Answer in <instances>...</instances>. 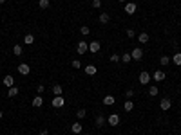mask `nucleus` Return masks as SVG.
<instances>
[{
  "instance_id": "f03ea898",
  "label": "nucleus",
  "mask_w": 181,
  "mask_h": 135,
  "mask_svg": "<svg viewBox=\"0 0 181 135\" xmlns=\"http://www.w3.org/2000/svg\"><path fill=\"white\" fill-rule=\"evenodd\" d=\"M76 49H78V54H85V52L89 51V43L83 41V40H80L78 45H76Z\"/></svg>"
},
{
  "instance_id": "bb28decb",
  "label": "nucleus",
  "mask_w": 181,
  "mask_h": 135,
  "mask_svg": "<svg viewBox=\"0 0 181 135\" xmlns=\"http://www.w3.org/2000/svg\"><path fill=\"white\" fill-rule=\"evenodd\" d=\"M22 51H24V49H22V45H15V47H13V54H16V56H22Z\"/></svg>"
},
{
  "instance_id": "423d86ee",
  "label": "nucleus",
  "mask_w": 181,
  "mask_h": 135,
  "mask_svg": "<svg viewBox=\"0 0 181 135\" xmlns=\"http://www.w3.org/2000/svg\"><path fill=\"white\" fill-rule=\"evenodd\" d=\"M18 72H20L22 76H27V74L31 72V67H29L27 63H20V65H18Z\"/></svg>"
},
{
  "instance_id": "a211bd4d",
  "label": "nucleus",
  "mask_w": 181,
  "mask_h": 135,
  "mask_svg": "<svg viewBox=\"0 0 181 135\" xmlns=\"http://www.w3.org/2000/svg\"><path fill=\"white\" fill-rule=\"evenodd\" d=\"M82 130H83V126H82L80 123H74V124L71 126V131H73V133H76V135H78V133H82Z\"/></svg>"
},
{
  "instance_id": "9d476101",
  "label": "nucleus",
  "mask_w": 181,
  "mask_h": 135,
  "mask_svg": "<svg viewBox=\"0 0 181 135\" xmlns=\"http://www.w3.org/2000/svg\"><path fill=\"white\" fill-rule=\"evenodd\" d=\"M100 47H102V45H100V41H96V40L89 43V51L93 52V54H94V52H98V51H100Z\"/></svg>"
},
{
  "instance_id": "7c9ffc66",
  "label": "nucleus",
  "mask_w": 181,
  "mask_h": 135,
  "mask_svg": "<svg viewBox=\"0 0 181 135\" xmlns=\"http://www.w3.org/2000/svg\"><path fill=\"white\" fill-rule=\"evenodd\" d=\"M90 6H93L94 9H100V7H102V0H93V2H90Z\"/></svg>"
},
{
  "instance_id": "ddd939ff",
  "label": "nucleus",
  "mask_w": 181,
  "mask_h": 135,
  "mask_svg": "<svg viewBox=\"0 0 181 135\" xmlns=\"http://www.w3.org/2000/svg\"><path fill=\"white\" fill-rule=\"evenodd\" d=\"M4 86H7V88L15 86V78H13V76H6V78H4Z\"/></svg>"
},
{
  "instance_id": "cd10ccee",
  "label": "nucleus",
  "mask_w": 181,
  "mask_h": 135,
  "mask_svg": "<svg viewBox=\"0 0 181 135\" xmlns=\"http://www.w3.org/2000/svg\"><path fill=\"white\" fill-rule=\"evenodd\" d=\"M49 0H40V2H38V6H40V9H47L49 7Z\"/></svg>"
},
{
  "instance_id": "ea45409f",
  "label": "nucleus",
  "mask_w": 181,
  "mask_h": 135,
  "mask_svg": "<svg viewBox=\"0 0 181 135\" xmlns=\"http://www.w3.org/2000/svg\"><path fill=\"white\" fill-rule=\"evenodd\" d=\"M4 2H6V0H0V4H4Z\"/></svg>"
},
{
  "instance_id": "6e6552de",
  "label": "nucleus",
  "mask_w": 181,
  "mask_h": 135,
  "mask_svg": "<svg viewBox=\"0 0 181 135\" xmlns=\"http://www.w3.org/2000/svg\"><path fill=\"white\" fill-rule=\"evenodd\" d=\"M63 105H65V99H63L62 96H54V97H53V106H54V108H62Z\"/></svg>"
},
{
  "instance_id": "dca6fc26",
  "label": "nucleus",
  "mask_w": 181,
  "mask_h": 135,
  "mask_svg": "<svg viewBox=\"0 0 181 135\" xmlns=\"http://www.w3.org/2000/svg\"><path fill=\"white\" fill-rule=\"evenodd\" d=\"M43 105V99H42V96H36V97H33V106L35 108H40Z\"/></svg>"
},
{
  "instance_id": "f8f14e48",
  "label": "nucleus",
  "mask_w": 181,
  "mask_h": 135,
  "mask_svg": "<svg viewBox=\"0 0 181 135\" xmlns=\"http://www.w3.org/2000/svg\"><path fill=\"white\" fill-rule=\"evenodd\" d=\"M114 103H116V97H114V96H105V97H103V105H105V106H112Z\"/></svg>"
},
{
  "instance_id": "6ab92c4d",
  "label": "nucleus",
  "mask_w": 181,
  "mask_h": 135,
  "mask_svg": "<svg viewBox=\"0 0 181 135\" xmlns=\"http://www.w3.org/2000/svg\"><path fill=\"white\" fill-rule=\"evenodd\" d=\"M96 126H98V128H103V126H105V115L100 114V115L96 117Z\"/></svg>"
},
{
  "instance_id": "0eeeda50",
  "label": "nucleus",
  "mask_w": 181,
  "mask_h": 135,
  "mask_svg": "<svg viewBox=\"0 0 181 135\" xmlns=\"http://www.w3.org/2000/svg\"><path fill=\"white\" fill-rule=\"evenodd\" d=\"M165 78H167V74H165L163 70H156V72L152 74V79H154V81H157V83H161Z\"/></svg>"
},
{
  "instance_id": "473e14b6",
  "label": "nucleus",
  "mask_w": 181,
  "mask_h": 135,
  "mask_svg": "<svg viewBox=\"0 0 181 135\" xmlns=\"http://www.w3.org/2000/svg\"><path fill=\"white\" fill-rule=\"evenodd\" d=\"M71 65H73V69H80V67H82V61H80V60H73Z\"/></svg>"
},
{
  "instance_id": "2eb2a0df",
  "label": "nucleus",
  "mask_w": 181,
  "mask_h": 135,
  "mask_svg": "<svg viewBox=\"0 0 181 135\" xmlns=\"http://www.w3.org/2000/svg\"><path fill=\"white\" fill-rule=\"evenodd\" d=\"M62 92H63V90H62V85H60V83H54V85H53V94H54V96H62Z\"/></svg>"
},
{
  "instance_id": "39448f33",
  "label": "nucleus",
  "mask_w": 181,
  "mask_h": 135,
  "mask_svg": "<svg viewBox=\"0 0 181 135\" xmlns=\"http://www.w3.org/2000/svg\"><path fill=\"white\" fill-rule=\"evenodd\" d=\"M170 106H172V101H170L168 97H163V99L160 101V108H161L163 112H167V110H170Z\"/></svg>"
},
{
  "instance_id": "a19ab883",
  "label": "nucleus",
  "mask_w": 181,
  "mask_h": 135,
  "mask_svg": "<svg viewBox=\"0 0 181 135\" xmlns=\"http://www.w3.org/2000/svg\"><path fill=\"white\" fill-rule=\"evenodd\" d=\"M85 135H90V133H85Z\"/></svg>"
},
{
  "instance_id": "e433bc0d",
  "label": "nucleus",
  "mask_w": 181,
  "mask_h": 135,
  "mask_svg": "<svg viewBox=\"0 0 181 135\" xmlns=\"http://www.w3.org/2000/svg\"><path fill=\"white\" fill-rule=\"evenodd\" d=\"M36 90H38V94H42L43 90H45V86H43V85H38V86H36Z\"/></svg>"
},
{
  "instance_id": "58836bf2",
  "label": "nucleus",
  "mask_w": 181,
  "mask_h": 135,
  "mask_svg": "<svg viewBox=\"0 0 181 135\" xmlns=\"http://www.w3.org/2000/svg\"><path fill=\"white\" fill-rule=\"evenodd\" d=\"M2 117H4V112H2V110H0V119H2Z\"/></svg>"
},
{
  "instance_id": "f257e3e1",
  "label": "nucleus",
  "mask_w": 181,
  "mask_h": 135,
  "mask_svg": "<svg viewBox=\"0 0 181 135\" xmlns=\"http://www.w3.org/2000/svg\"><path fill=\"white\" fill-rule=\"evenodd\" d=\"M130 56H132L134 61H140V60L143 58V49H141V47H134L132 52H130Z\"/></svg>"
},
{
  "instance_id": "c756f323",
  "label": "nucleus",
  "mask_w": 181,
  "mask_h": 135,
  "mask_svg": "<svg viewBox=\"0 0 181 135\" xmlns=\"http://www.w3.org/2000/svg\"><path fill=\"white\" fill-rule=\"evenodd\" d=\"M80 33H82L83 36H87V34H90V29H89L87 25H82V27H80Z\"/></svg>"
},
{
  "instance_id": "4be33fe9",
  "label": "nucleus",
  "mask_w": 181,
  "mask_h": 135,
  "mask_svg": "<svg viewBox=\"0 0 181 135\" xmlns=\"http://www.w3.org/2000/svg\"><path fill=\"white\" fill-rule=\"evenodd\" d=\"M138 41H140V43H149V34H147V33H141V34L138 36Z\"/></svg>"
},
{
  "instance_id": "aec40b11",
  "label": "nucleus",
  "mask_w": 181,
  "mask_h": 135,
  "mask_svg": "<svg viewBox=\"0 0 181 135\" xmlns=\"http://www.w3.org/2000/svg\"><path fill=\"white\" fill-rule=\"evenodd\" d=\"M16 96H18V86H11L7 92V97H16Z\"/></svg>"
},
{
  "instance_id": "412c9836",
  "label": "nucleus",
  "mask_w": 181,
  "mask_h": 135,
  "mask_svg": "<svg viewBox=\"0 0 181 135\" xmlns=\"http://www.w3.org/2000/svg\"><path fill=\"white\" fill-rule=\"evenodd\" d=\"M157 92H160V90H157V86H156V85H150V86H149V96H152V97H154V96H157Z\"/></svg>"
},
{
  "instance_id": "20e7f679",
  "label": "nucleus",
  "mask_w": 181,
  "mask_h": 135,
  "mask_svg": "<svg viewBox=\"0 0 181 135\" xmlns=\"http://www.w3.org/2000/svg\"><path fill=\"white\" fill-rule=\"evenodd\" d=\"M150 79H152V76H150L147 70H143V72L140 74V83H141V85H149V83H150Z\"/></svg>"
},
{
  "instance_id": "7ed1b4c3",
  "label": "nucleus",
  "mask_w": 181,
  "mask_h": 135,
  "mask_svg": "<svg viewBox=\"0 0 181 135\" xmlns=\"http://www.w3.org/2000/svg\"><path fill=\"white\" fill-rule=\"evenodd\" d=\"M107 123H109L110 126H118V124H120V115H118V114H110V115L107 117Z\"/></svg>"
},
{
  "instance_id": "b1692460",
  "label": "nucleus",
  "mask_w": 181,
  "mask_h": 135,
  "mask_svg": "<svg viewBox=\"0 0 181 135\" xmlns=\"http://www.w3.org/2000/svg\"><path fill=\"white\" fill-rule=\"evenodd\" d=\"M109 20H110L109 13H102L100 15V22H102V24H109Z\"/></svg>"
},
{
  "instance_id": "393cba45",
  "label": "nucleus",
  "mask_w": 181,
  "mask_h": 135,
  "mask_svg": "<svg viewBox=\"0 0 181 135\" xmlns=\"http://www.w3.org/2000/svg\"><path fill=\"white\" fill-rule=\"evenodd\" d=\"M170 61H172V60H170V56H161V58H160V63H161L163 67H167Z\"/></svg>"
},
{
  "instance_id": "f3484780",
  "label": "nucleus",
  "mask_w": 181,
  "mask_h": 135,
  "mask_svg": "<svg viewBox=\"0 0 181 135\" xmlns=\"http://www.w3.org/2000/svg\"><path fill=\"white\" fill-rule=\"evenodd\" d=\"M123 108H125V112H132L134 110V101L132 99H127L125 105H123Z\"/></svg>"
},
{
  "instance_id": "2f4dec72",
  "label": "nucleus",
  "mask_w": 181,
  "mask_h": 135,
  "mask_svg": "<svg viewBox=\"0 0 181 135\" xmlns=\"http://www.w3.org/2000/svg\"><path fill=\"white\" fill-rule=\"evenodd\" d=\"M120 60H121V56H120V54H110V61H112V63H118Z\"/></svg>"
},
{
  "instance_id": "a878e982",
  "label": "nucleus",
  "mask_w": 181,
  "mask_h": 135,
  "mask_svg": "<svg viewBox=\"0 0 181 135\" xmlns=\"http://www.w3.org/2000/svg\"><path fill=\"white\" fill-rule=\"evenodd\" d=\"M85 115H87V110H85V108H80V110L76 112V117H78V119H83Z\"/></svg>"
},
{
  "instance_id": "4c0bfd02",
  "label": "nucleus",
  "mask_w": 181,
  "mask_h": 135,
  "mask_svg": "<svg viewBox=\"0 0 181 135\" xmlns=\"http://www.w3.org/2000/svg\"><path fill=\"white\" fill-rule=\"evenodd\" d=\"M118 2H120V4H127V0H118Z\"/></svg>"
},
{
  "instance_id": "1a4fd4ad",
  "label": "nucleus",
  "mask_w": 181,
  "mask_h": 135,
  "mask_svg": "<svg viewBox=\"0 0 181 135\" xmlns=\"http://www.w3.org/2000/svg\"><path fill=\"white\" fill-rule=\"evenodd\" d=\"M136 9H138V6H136L134 2H127V4H125V13H127V15H134Z\"/></svg>"
},
{
  "instance_id": "72a5a7b5",
  "label": "nucleus",
  "mask_w": 181,
  "mask_h": 135,
  "mask_svg": "<svg viewBox=\"0 0 181 135\" xmlns=\"http://www.w3.org/2000/svg\"><path fill=\"white\" fill-rule=\"evenodd\" d=\"M125 97H127V99H132V97H134V90H132V88H129L127 92H125Z\"/></svg>"
},
{
  "instance_id": "5701e85b",
  "label": "nucleus",
  "mask_w": 181,
  "mask_h": 135,
  "mask_svg": "<svg viewBox=\"0 0 181 135\" xmlns=\"http://www.w3.org/2000/svg\"><path fill=\"white\" fill-rule=\"evenodd\" d=\"M33 41H35V36L33 34H26L24 36V43L26 45H33Z\"/></svg>"
},
{
  "instance_id": "f704fd0d",
  "label": "nucleus",
  "mask_w": 181,
  "mask_h": 135,
  "mask_svg": "<svg viewBox=\"0 0 181 135\" xmlns=\"http://www.w3.org/2000/svg\"><path fill=\"white\" fill-rule=\"evenodd\" d=\"M127 36L129 38H134V29H127Z\"/></svg>"
},
{
  "instance_id": "4468645a",
  "label": "nucleus",
  "mask_w": 181,
  "mask_h": 135,
  "mask_svg": "<svg viewBox=\"0 0 181 135\" xmlns=\"http://www.w3.org/2000/svg\"><path fill=\"white\" fill-rule=\"evenodd\" d=\"M170 60H172V63H174L176 67H181V52H176Z\"/></svg>"
},
{
  "instance_id": "c85d7f7f",
  "label": "nucleus",
  "mask_w": 181,
  "mask_h": 135,
  "mask_svg": "<svg viewBox=\"0 0 181 135\" xmlns=\"http://www.w3.org/2000/svg\"><path fill=\"white\" fill-rule=\"evenodd\" d=\"M132 60V56H130V52H125V54H121V61L123 63H129Z\"/></svg>"
},
{
  "instance_id": "c9c22d12",
  "label": "nucleus",
  "mask_w": 181,
  "mask_h": 135,
  "mask_svg": "<svg viewBox=\"0 0 181 135\" xmlns=\"http://www.w3.org/2000/svg\"><path fill=\"white\" fill-rule=\"evenodd\" d=\"M40 135H49V130H47V128H42V130H40Z\"/></svg>"
},
{
  "instance_id": "9b49d317",
  "label": "nucleus",
  "mask_w": 181,
  "mask_h": 135,
  "mask_svg": "<svg viewBox=\"0 0 181 135\" xmlns=\"http://www.w3.org/2000/svg\"><path fill=\"white\" fill-rule=\"evenodd\" d=\"M83 70H85V74H87V76H94V74L98 72V69H96L94 65H87V67H85Z\"/></svg>"
}]
</instances>
